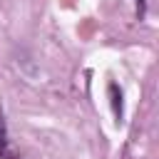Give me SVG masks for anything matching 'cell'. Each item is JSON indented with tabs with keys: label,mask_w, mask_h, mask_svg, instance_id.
Segmentation results:
<instances>
[{
	"label": "cell",
	"mask_w": 159,
	"mask_h": 159,
	"mask_svg": "<svg viewBox=\"0 0 159 159\" xmlns=\"http://www.w3.org/2000/svg\"><path fill=\"white\" fill-rule=\"evenodd\" d=\"M0 157H7V124L2 114H0Z\"/></svg>",
	"instance_id": "obj_2"
},
{
	"label": "cell",
	"mask_w": 159,
	"mask_h": 159,
	"mask_svg": "<svg viewBox=\"0 0 159 159\" xmlns=\"http://www.w3.org/2000/svg\"><path fill=\"white\" fill-rule=\"evenodd\" d=\"M107 92H109V104H112V114H114V122L119 124V122L124 119V94H122V87H119L117 82H109Z\"/></svg>",
	"instance_id": "obj_1"
},
{
	"label": "cell",
	"mask_w": 159,
	"mask_h": 159,
	"mask_svg": "<svg viewBox=\"0 0 159 159\" xmlns=\"http://www.w3.org/2000/svg\"><path fill=\"white\" fill-rule=\"evenodd\" d=\"M7 159H17V157H7Z\"/></svg>",
	"instance_id": "obj_4"
},
{
	"label": "cell",
	"mask_w": 159,
	"mask_h": 159,
	"mask_svg": "<svg viewBox=\"0 0 159 159\" xmlns=\"http://www.w3.org/2000/svg\"><path fill=\"white\" fill-rule=\"evenodd\" d=\"M137 15H139V17L144 15V0H137Z\"/></svg>",
	"instance_id": "obj_3"
}]
</instances>
